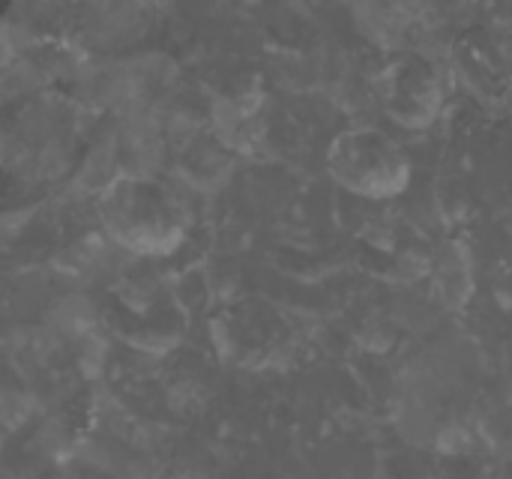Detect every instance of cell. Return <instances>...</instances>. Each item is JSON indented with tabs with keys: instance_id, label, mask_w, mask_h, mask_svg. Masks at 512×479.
I'll return each instance as SVG.
<instances>
[{
	"instance_id": "6da1fadb",
	"label": "cell",
	"mask_w": 512,
	"mask_h": 479,
	"mask_svg": "<svg viewBox=\"0 0 512 479\" xmlns=\"http://www.w3.org/2000/svg\"><path fill=\"white\" fill-rule=\"evenodd\" d=\"M105 234L138 258H162L186 240V216L174 195L150 177H117L99 198Z\"/></svg>"
},
{
	"instance_id": "7a4b0ae2",
	"label": "cell",
	"mask_w": 512,
	"mask_h": 479,
	"mask_svg": "<svg viewBox=\"0 0 512 479\" xmlns=\"http://www.w3.org/2000/svg\"><path fill=\"white\" fill-rule=\"evenodd\" d=\"M327 171L336 186L369 201L396 198L411 183V159L405 150L372 126L339 132L327 150Z\"/></svg>"
}]
</instances>
